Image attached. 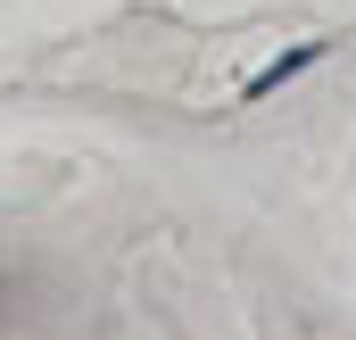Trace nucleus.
I'll use <instances>...</instances> for the list:
<instances>
[{
    "mask_svg": "<svg viewBox=\"0 0 356 340\" xmlns=\"http://www.w3.org/2000/svg\"><path fill=\"white\" fill-rule=\"evenodd\" d=\"M0 316H8V282H0Z\"/></svg>",
    "mask_w": 356,
    "mask_h": 340,
    "instance_id": "nucleus-1",
    "label": "nucleus"
}]
</instances>
